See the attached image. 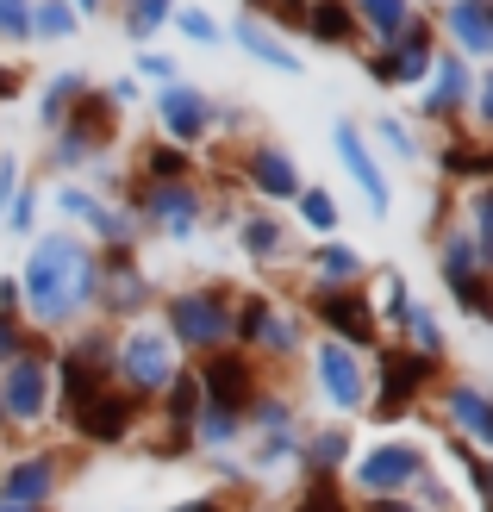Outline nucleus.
I'll return each instance as SVG.
<instances>
[{
  "label": "nucleus",
  "mask_w": 493,
  "mask_h": 512,
  "mask_svg": "<svg viewBox=\"0 0 493 512\" xmlns=\"http://www.w3.org/2000/svg\"><path fill=\"white\" fill-rule=\"evenodd\" d=\"M75 7H82V13H94V7H100V0H69V13H75Z\"/></svg>",
  "instance_id": "a18cd8bd"
},
{
  "label": "nucleus",
  "mask_w": 493,
  "mask_h": 512,
  "mask_svg": "<svg viewBox=\"0 0 493 512\" xmlns=\"http://www.w3.org/2000/svg\"><path fill=\"white\" fill-rule=\"evenodd\" d=\"M163 13H169V0H132L125 7V19H132V38H150L163 25Z\"/></svg>",
  "instance_id": "bb28decb"
},
{
  "label": "nucleus",
  "mask_w": 493,
  "mask_h": 512,
  "mask_svg": "<svg viewBox=\"0 0 493 512\" xmlns=\"http://www.w3.org/2000/svg\"><path fill=\"white\" fill-rule=\"evenodd\" d=\"M0 512H25V506H0Z\"/></svg>",
  "instance_id": "de8ad7c7"
},
{
  "label": "nucleus",
  "mask_w": 493,
  "mask_h": 512,
  "mask_svg": "<svg viewBox=\"0 0 493 512\" xmlns=\"http://www.w3.org/2000/svg\"><path fill=\"white\" fill-rule=\"evenodd\" d=\"M0 38H32V7L25 0H0Z\"/></svg>",
  "instance_id": "c85d7f7f"
},
{
  "label": "nucleus",
  "mask_w": 493,
  "mask_h": 512,
  "mask_svg": "<svg viewBox=\"0 0 493 512\" xmlns=\"http://www.w3.org/2000/svg\"><path fill=\"white\" fill-rule=\"evenodd\" d=\"M450 32H456V44L469 50V57H481V50L493 44V19H487V0H450Z\"/></svg>",
  "instance_id": "dca6fc26"
},
{
  "label": "nucleus",
  "mask_w": 493,
  "mask_h": 512,
  "mask_svg": "<svg viewBox=\"0 0 493 512\" xmlns=\"http://www.w3.org/2000/svg\"><path fill=\"white\" fill-rule=\"evenodd\" d=\"M412 338H419V350H425V356L437 350V325H431V313H412Z\"/></svg>",
  "instance_id": "c9c22d12"
},
{
  "label": "nucleus",
  "mask_w": 493,
  "mask_h": 512,
  "mask_svg": "<svg viewBox=\"0 0 493 512\" xmlns=\"http://www.w3.org/2000/svg\"><path fill=\"white\" fill-rule=\"evenodd\" d=\"M119 363H125V375H132V388H144V394H157V388L175 381V356H169L163 331H132L125 350H119Z\"/></svg>",
  "instance_id": "20e7f679"
},
{
  "label": "nucleus",
  "mask_w": 493,
  "mask_h": 512,
  "mask_svg": "<svg viewBox=\"0 0 493 512\" xmlns=\"http://www.w3.org/2000/svg\"><path fill=\"white\" fill-rule=\"evenodd\" d=\"M200 388L213 394V413H244L250 406V369H244V356H213V363L200 369Z\"/></svg>",
  "instance_id": "6e6552de"
},
{
  "label": "nucleus",
  "mask_w": 493,
  "mask_h": 512,
  "mask_svg": "<svg viewBox=\"0 0 493 512\" xmlns=\"http://www.w3.org/2000/svg\"><path fill=\"white\" fill-rule=\"evenodd\" d=\"M238 44L250 50L256 63H269V69H288V75L300 69V63H294V50H281V44H275V38L263 32V25H238Z\"/></svg>",
  "instance_id": "412c9836"
},
{
  "label": "nucleus",
  "mask_w": 493,
  "mask_h": 512,
  "mask_svg": "<svg viewBox=\"0 0 493 512\" xmlns=\"http://www.w3.org/2000/svg\"><path fill=\"white\" fill-rule=\"evenodd\" d=\"M344 450H350V438H337V431H325V438H319V450H313V456H319V463L331 469V463H344Z\"/></svg>",
  "instance_id": "473e14b6"
},
{
  "label": "nucleus",
  "mask_w": 493,
  "mask_h": 512,
  "mask_svg": "<svg viewBox=\"0 0 493 512\" xmlns=\"http://www.w3.org/2000/svg\"><path fill=\"white\" fill-rule=\"evenodd\" d=\"M150 213H157V219L169 225V238H194L200 200H194V188H181V182H163L157 194H150Z\"/></svg>",
  "instance_id": "ddd939ff"
},
{
  "label": "nucleus",
  "mask_w": 493,
  "mask_h": 512,
  "mask_svg": "<svg viewBox=\"0 0 493 512\" xmlns=\"http://www.w3.org/2000/svg\"><path fill=\"white\" fill-rule=\"evenodd\" d=\"M306 25H313L319 44H350V32H356V19H350L344 0H319V7L306 13Z\"/></svg>",
  "instance_id": "aec40b11"
},
{
  "label": "nucleus",
  "mask_w": 493,
  "mask_h": 512,
  "mask_svg": "<svg viewBox=\"0 0 493 512\" xmlns=\"http://www.w3.org/2000/svg\"><path fill=\"white\" fill-rule=\"evenodd\" d=\"M163 119H169V132H175V138H188V144H194V138L206 132V100H200L194 88L169 82V88H163Z\"/></svg>",
  "instance_id": "f3484780"
},
{
  "label": "nucleus",
  "mask_w": 493,
  "mask_h": 512,
  "mask_svg": "<svg viewBox=\"0 0 493 512\" xmlns=\"http://www.w3.org/2000/svg\"><path fill=\"white\" fill-rule=\"evenodd\" d=\"M381 288H387V313H394V319H406V281H400V275H387Z\"/></svg>",
  "instance_id": "e433bc0d"
},
{
  "label": "nucleus",
  "mask_w": 493,
  "mask_h": 512,
  "mask_svg": "<svg viewBox=\"0 0 493 512\" xmlns=\"http://www.w3.org/2000/svg\"><path fill=\"white\" fill-rule=\"evenodd\" d=\"M82 431L94 444H119L125 438V425H132V400H113V394H94V406H82Z\"/></svg>",
  "instance_id": "2eb2a0df"
},
{
  "label": "nucleus",
  "mask_w": 493,
  "mask_h": 512,
  "mask_svg": "<svg viewBox=\"0 0 493 512\" xmlns=\"http://www.w3.org/2000/svg\"><path fill=\"white\" fill-rule=\"evenodd\" d=\"M244 169H250V188H263V194H275V200H294V194H300V175H294V163L281 157L275 144H256L250 157H244Z\"/></svg>",
  "instance_id": "f8f14e48"
},
{
  "label": "nucleus",
  "mask_w": 493,
  "mask_h": 512,
  "mask_svg": "<svg viewBox=\"0 0 493 512\" xmlns=\"http://www.w3.org/2000/svg\"><path fill=\"white\" fill-rule=\"evenodd\" d=\"M75 94H82V82H75V75H57V82H50V100H44V119L63 125V107H69Z\"/></svg>",
  "instance_id": "c756f323"
},
{
  "label": "nucleus",
  "mask_w": 493,
  "mask_h": 512,
  "mask_svg": "<svg viewBox=\"0 0 493 512\" xmlns=\"http://www.w3.org/2000/svg\"><path fill=\"white\" fill-rule=\"evenodd\" d=\"M319 319L331 331H344L350 344H375V313L362 300V288H319Z\"/></svg>",
  "instance_id": "423d86ee"
},
{
  "label": "nucleus",
  "mask_w": 493,
  "mask_h": 512,
  "mask_svg": "<svg viewBox=\"0 0 493 512\" xmlns=\"http://www.w3.org/2000/svg\"><path fill=\"white\" fill-rule=\"evenodd\" d=\"M244 250H250V256H275V250H281V225H269V219H244Z\"/></svg>",
  "instance_id": "393cba45"
},
{
  "label": "nucleus",
  "mask_w": 493,
  "mask_h": 512,
  "mask_svg": "<svg viewBox=\"0 0 493 512\" xmlns=\"http://www.w3.org/2000/svg\"><path fill=\"white\" fill-rule=\"evenodd\" d=\"M381 138H387V150H400V157H412V138H406V125L381 119Z\"/></svg>",
  "instance_id": "4c0bfd02"
},
{
  "label": "nucleus",
  "mask_w": 493,
  "mask_h": 512,
  "mask_svg": "<svg viewBox=\"0 0 493 512\" xmlns=\"http://www.w3.org/2000/svg\"><path fill=\"white\" fill-rule=\"evenodd\" d=\"M169 338L200 344V350H219L231 338V306L219 294H175L169 300Z\"/></svg>",
  "instance_id": "f03ea898"
},
{
  "label": "nucleus",
  "mask_w": 493,
  "mask_h": 512,
  "mask_svg": "<svg viewBox=\"0 0 493 512\" xmlns=\"http://www.w3.org/2000/svg\"><path fill=\"white\" fill-rule=\"evenodd\" d=\"M32 32H44V38H69V32H75L69 0H38V7H32Z\"/></svg>",
  "instance_id": "4be33fe9"
},
{
  "label": "nucleus",
  "mask_w": 493,
  "mask_h": 512,
  "mask_svg": "<svg viewBox=\"0 0 493 512\" xmlns=\"http://www.w3.org/2000/svg\"><path fill=\"white\" fill-rule=\"evenodd\" d=\"M381 512H412V506H400V500H394V506H387V500H381Z\"/></svg>",
  "instance_id": "49530a36"
},
{
  "label": "nucleus",
  "mask_w": 493,
  "mask_h": 512,
  "mask_svg": "<svg viewBox=\"0 0 493 512\" xmlns=\"http://www.w3.org/2000/svg\"><path fill=\"white\" fill-rule=\"evenodd\" d=\"M150 175L175 182V175H181V150H150Z\"/></svg>",
  "instance_id": "2f4dec72"
},
{
  "label": "nucleus",
  "mask_w": 493,
  "mask_h": 512,
  "mask_svg": "<svg viewBox=\"0 0 493 512\" xmlns=\"http://www.w3.org/2000/svg\"><path fill=\"white\" fill-rule=\"evenodd\" d=\"M275 13L294 25V19H306V0H275Z\"/></svg>",
  "instance_id": "79ce46f5"
},
{
  "label": "nucleus",
  "mask_w": 493,
  "mask_h": 512,
  "mask_svg": "<svg viewBox=\"0 0 493 512\" xmlns=\"http://www.w3.org/2000/svg\"><path fill=\"white\" fill-rule=\"evenodd\" d=\"M300 512H337V494H331V481H313V494H306Z\"/></svg>",
  "instance_id": "72a5a7b5"
},
{
  "label": "nucleus",
  "mask_w": 493,
  "mask_h": 512,
  "mask_svg": "<svg viewBox=\"0 0 493 512\" xmlns=\"http://www.w3.org/2000/svg\"><path fill=\"white\" fill-rule=\"evenodd\" d=\"M231 438V413H206V444H225Z\"/></svg>",
  "instance_id": "58836bf2"
},
{
  "label": "nucleus",
  "mask_w": 493,
  "mask_h": 512,
  "mask_svg": "<svg viewBox=\"0 0 493 512\" xmlns=\"http://www.w3.org/2000/svg\"><path fill=\"white\" fill-rule=\"evenodd\" d=\"M419 381H431V356H394L387 363V394L375 400V419H400L412 394H419Z\"/></svg>",
  "instance_id": "9d476101"
},
{
  "label": "nucleus",
  "mask_w": 493,
  "mask_h": 512,
  "mask_svg": "<svg viewBox=\"0 0 493 512\" xmlns=\"http://www.w3.org/2000/svg\"><path fill=\"white\" fill-rule=\"evenodd\" d=\"M337 157H344V169L356 175V188L369 194V207L387 213V182H381V169H375V157H369V144H362L356 125H337Z\"/></svg>",
  "instance_id": "9b49d317"
},
{
  "label": "nucleus",
  "mask_w": 493,
  "mask_h": 512,
  "mask_svg": "<svg viewBox=\"0 0 493 512\" xmlns=\"http://www.w3.org/2000/svg\"><path fill=\"white\" fill-rule=\"evenodd\" d=\"M50 481H57V469L44 463V456H25V463L7 469V481H0V506H25V512H38L50 500Z\"/></svg>",
  "instance_id": "1a4fd4ad"
},
{
  "label": "nucleus",
  "mask_w": 493,
  "mask_h": 512,
  "mask_svg": "<svg viewBox=\"0 0 493 512\" xmlns=\"http://www.w3.org/2000/svg\"><path fill=\"white\" fill-rule=\"evenodd\" d=\"M294 200H300V213H306V225H313V232H331V225H337L331 194H319V188H300Z\"/></svg>",
  "instance_id": "b1692460"
},
{
  "label": "nucleus",
  "mask_w": 493,
  "mask_h": 512,
  "mask_svg": "<svg viewBox=\"0 0 493 512\" xmlns=\"http://www.w3.org/2000/svg\"><path fill=\"white\" fill-rule=\"evenodd\" d=\"M144 75H163V82H169V75H175V63H169V57H144Z\"/></svg>",
  "instance_id": "37998d69"
},
{
  "label": "nucleus",
  "mask_w": 493,
  "mask_h": 512,
  "mask_svg": "<svg viewBox=\"0 0 493 512\" xmlns=\"http://www.w3.org/2000/svg\"><path fill=\"white\" fill-rule=\"evenodd\" d=\"M175 25L188 32L194 44H219V25H213V13H200V7H181L175 13Z\"/></svg>",
  "instance_id": "cd10ccee"
},
{
  "label": "nucleus",
  "mask_w": 493,
  "mask_h": 512,
  "mask_svg": "<svg viewBox=\"0 0 493 512\" xmlns=\"http://www.w3.org/2000/svg\"><path fill=\"white\" fill-rule=\"evenodd\" d=\"M394 50L375 63V75L381 82H419V75L431 69V32L425 25H400V38H387Z\"/></svg>",
  "instance_id": "0eeeda50"
},
{
  "label": "nucleus",
  "mask_w": 493,
  "mask_h": 512,
  "mask_svg": "<svg viewBox=\"0 0 493 512\" xmlns=\"http://www.w3.org/2000/svg\"><path fill=\"white\" fill-rule=\"evenodd\" d=\"M319 269H325V275H356V250L325 244V250H319Z\"/></svg>",
  "instance_id": "7c9ffc66"
},
{
  "label": "nucleus",
  "mask_w": 493,
  "mask_h": 512,
  "mask_svg": "<svg viewBox=\"0 0 493 512\" xmlns=\"http://www.w3.org/2000/svg\"><path fill=\"white\" fill-rule=\"evenodd\" d=\"M138 294H144V288H138V275H132V269H119V281H113V300H119V306H138Z\"/></svg>",
  "instance_id": "f704fd0d"
},
{
  "label": "nucleus",
  "mask_w": 493,
  "mask_h": 512,
  "mask_svg": "<svg viewBox=\"0 0 493 512\" xmlns=\"http://www.w3.org/2000/svg\"><path fill=\"white\" fill-rule=\"evenodd\" d=\"M356 7L369 13V25H375L381 38H394L400 25H406V0H356Z\"/></svg>",
  "instance_id": "5701e85b"
},
{
  "label": "nucleus",
  "mask_w": 493,
  "mask_h": 512,
  "mask_svg": "<svg viewBox=\"0 0 493 512\" xmlns=\"http://www.w3.org/2000/svg\"><path fill=\"white\" fill-rule=\"evenodd\" d=\"M13 94V69H0V100H7Z\"/></svg>",
  "instance_id": "c03bdc74"
},
{
  "label": "nucleus",
  "mask_w": 493,
  "mask_h": 512,
  "mask_svg": "<svg viewBox=\"0 0 493 512\" xmlns=\"http://www.w3.org/2000/svg\"><path fill=\"white\" fill-rule=\"evenodd\" d=\"M450 169H456V175H481V157H469V150H456V157H450Z\"/></svg>",
  "instance_id": "a19ab883"
},
{
  "label": "nucleus",
  "mask_w": 493,
  "mask_h": 512,
  "mask_svg": "<svg viewBox=\"0 0 493 512\" xmlns=\"http://www.w3.org/2000/svg\"><path fill=\"white\" fill-rule=\"evenodd\" d=\"M13 356H19V331L0 319V363H13Z\"/></svg>",
  "instance_id": "ea45409f"
},
{
  "label": "nucleus",
  "mask_w": 493,
  "mask_h": 512,
  "mask_svg": "<svg viewBox=\"0 0 493 512\" xmlns=\"http://www.w3.org/2000/svg\"><path fill=\"white\" fill-rule=\"evenodd\" d=\"M25 300H32V313L44 319V325H57V319H69L82 300H94V288H100V269H94V256H88V244L82 238H63V232H50L38 250H32V263H25Z\"/></svg>",
  "instance_id": "f257e3e1"
},
{
  "label": "nucleus",
  "mask_w": 493,
  "mask_h": 512,
  "mask_svg": "<svg viewBox=\"0 0 493 512\" xmlns=\"http://www.w3.org/2000/svg\"><path fill=\"white\" fill-rule=\"evenodd\" d=\"M169 388H175V394H169V413H175V425H188V419H194V406H200V381H194V375H175Z\"/></svg>",
  "instance_id": "a878e982"
},
{
  "label": "nucleus",
  "mask_w": 493,
  "mask_h": 512,
  "mask_svg": "<svg viewBox=\"0 0 493 512\" xmlns=\"http://www.w3.org/2000/svg\"><path fill=\"white\" fill-rule=\"evenodd\" d=\"M425 475V456L412 450V444H387V450H375L369 463H362V488H369L375 500H387V494H400L406 481H419Z\"/></svg>",
  "instance_id": "39448f33"
},
{
  "label": "nucleus",
  "mask_w": 493,
  "mask_h": 512,
  "mask_svg": "<svg viewBox=\"0 0 493 512\" xmlns=\"http://www.w3.org/2000/svg\"><path fill=\"white\" fill-rule=\"evenodd\" d=\"M319 375H325V394L337 406H356L362 400V369H356V356H344V344H325L319 350Z\"/></svg>",
  "instance_id": "4468645a"
},
{
  "label": "nucleus",
  "mask_w": 493,
  "mask_h": 512,
  "mask_svg": "<svg viewBox=\"0 0 493 512\" xmlns=\"http://www.w3.org/2000/svg\"><path fill=\"white\" fill-rule=\"evenodd\" d=\"M431 100H425V107L431 113H450V107H462V94H469V69H462V57H437L431 63Z\"/></svg>",
  "instance_id": "a211bd4d"
},
{
  "label": "nucleus",
  "mask_w": 493,
  "mask_h": 512,
  "mask_svg": "<svg viewBox=\"0 0 493 512\" xmlns=\"http://www.w3.org/2000/svg\"><path fill=\"white\" fill-rule=\"evenodd\" d=\"M44 400H50L44 356H13L7 375H0V413L7 419H44Z\"/></svg>",
  "instance_id": "7ed1b4c3"
},
{
  "label": "nucleus",
  "mask_w": 493,
  "mask_h": 512,
  "mask_svg": "<svg viewBox=\"0 0 493 512\" xmlns=\"http://www.w3.org/2000/svg\"><path fill=\"white\" fill-rule=\"evenodd\" d=\"M444 400H450V413L462 419V431H469L475 444H487V438H493V419H487V400H481V388H450Z\"/></svg>",
  "instance_id": "6ab92c4d"
}]
</instances>
